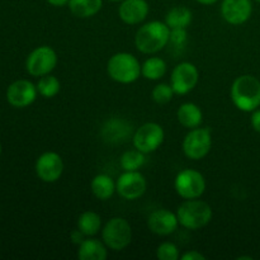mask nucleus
I'll return each mask as SVG.
<instances>
[{
	"instance_id": "f257e3e1",
	"label": "nucleus",
	"mask_w": 260,
	"mask_h": 260,
	"mask_svg": "<svg viewBox=\"0 0 260 260\" xmlns=\"http://www.w3.org/2000/svg\"><path fill=\"white\" fill-rule=\"evenodd\" d=\"M170 28L165 22L151 20L145 23L137 29L135 36V45L140 52L145 55H152L169 45Z\"/></svg>"
},
{
	"instance_id": "f03ea898",
	"label": "nucleus",
	"mask_w": 260,
	"mask_h": 260,
	"mask_svg": "<svg viewBox=\"0 0 260 260\" xmlns=\"http://www.w3.org/2000/svg\"><path fill=\"white\" fill-rule=\"evenodd\" d=\"M234 106L243 112H254L260 107V80L254 75H240L230 90Z\"/></svg>"
},
{
	"instance_id": "7ed1b4c3",
	"label": "nucleus",
	"mask_w": 260,
	"mask_h": 260,
	"mask_svg": "<svg viewBox=\"0 0 260 260\" xmlns=\"http://www.w3.org/2000/svg\"><path fill=\"white\" fill-rule=\"evenodd\" d=\"M212 208L205 201L198 198L185 200L177 210V217L179 225L187 230H200L210 223L212 220Z\"/></svg>"
},
{
	"instance_id": "20e7f679",
	"label": "nucleus",
	"mask_w": 260,
	"mask_h": 260,
	"mask_svg": "<svg viewBox=\"0 0 260 260\" xmlns=\"http://www.w3.org/2000/svg\"><path fill=\"white\" fill-rule=\"evenodd\" d=\"M107 73L117 83L131 84L141 76V63L132 53H114L107 62Z\"/></svg>"
},
{
	"instance_id": "39448f33",
	"label": "nucleus",
	"mask_w": 260,
	"mask_h": 260,
	"mask_svg": "<svg viewBox=\"0 0 260 260\" xmlns=\"http://www.w3.org/2000/svg\"><path fill=\"white\" fill-rule=\"evenodd\" d=\"M102 240L111 250H123L132 241L131 225L122 217L111 218L102 230Z\"/></svg>"
},
{
	"instance_id": "423d86ee",
	"label": "nucleus",
	"mask_w": 260,
	"mask_h": 260,
	"mask_svg": "<svg viewBox=\"0 0 260 260\" xmlns=\"http://www.w3.org/2000/svg\"><path fill=\"white\" fill-rule=\"evenodd\" d=\"M212 147V134L208 127L192 128L183 140L182 149L190 160H201L207 156Z\"/></svg>"
},
{
	"instance_id": "0eeeda50",
	"label": "nucleus",
	"mask_w": 260,
	"mask_h": 260,
	"mask_svg": "<svg viewBox=\"0 0 260 260\" xmlns=\"http://www.w3.org/2000/svg\"><path fill=\"white\" fill-rule=\"evenodd\" d=\"M175 192L183 200L200 198L206 190V179L202 173L194 169H183L177 174L174 180Z\"/></svg>"
},
{
	"instance_id": "6e6552de",
	"label": "nucleus",
	"mask_w": 260,
	"mask_h": 260,
	"mask_svg": "<svg viewBox=\"0 0 260 260\" xmlns=\"http://www.w3.org/2000/svg\"><path fill=\"white\" fill-rule=\"evenodd\" d=\"M165 139L164 128L156 122H146L140 126L132 136L135 149L150 154L159 149Z\"/></svg>"
},
{
	"instance_id": "1a4fd4ad",
	"label": "nucleus",
	"mask_w": 260,
	"mask_h": 260,
	"mask_svg": "<svg viewBox=\"0 0 260 260\" xmlns=\"http://www.w3.org/2000/svg\"><path fill=\"white\" fill-rule=\"evenodd\" d=\"M57 65V53L50 46H40L28 55L25 69L28 74L36 78L51 74Z\"/></svg>"
},
{
	"instance_id": "9d476101",
	"label": "nucleus",
	"mask_w": 260,
	"mask_h": 260,
	"mask_svg": "<svg viewBox=\"0 0 260 260\" xmlns=\"http://www.w3.org/2000/svg\"><path fill=\"white\" fill-rule=\"evenodd\" d=\"M198 79H200V73L194 63L183 61L173 69L170 85L177 95H185L196 88Z\"/></svg>"
},
{
	"instance_id": "9b49d317",
	"label": "nucleus",
	"mask_w": 260,
	"mask_h": 260,
	"mask_svg": "<svg viewBox=\"0 0 260 260\" xmlns=\"http://www.w3.org/2000/svg\"><path fill=\"white\" fill-rule=\"evenodd\" d=\"M146 179L139 170L122 173L116 182V192L127 201L139 200L146 192Z\"/></svg>"
},
{
	"instance_id": "f8f14e48",
	"label": "nucleus",
	"mask_w": 260,
	"mask_h": 260,
	"mask_svg": "<svg viewBox=\"0 0 260 260\" xmlns=\"http://www.w3.org/2000/svg\"><path fill=\"white\" fill-rule=\"evenodd\" d=\"M36 174L42 182L55 183L63 173V160L57 152L46 151L36 161Z\"/></svg>"
},
{
	"instance_id": "ddd939ff",
	"label": "nucleus",
	"mask_w": 260,
	"mask_h": 260,
	"mask_svg": "<svg viewBox=\"0 0 260 260\" xmlns=\"http://www.w3.org/2000/svg\"><path fill=\"white\" fill-rule=\"evenodd\" d=\"M37 86L29 80H17L7 89V101L14 108H25L37 98Z\"/></svg>"
},
{
	"instance_id": "4468645a",
	"label": "nucleus",
	"mask_w": 260,
	"mask_h": 260,
	"mask_svg": "<svg viewBox=\"0 0 260 260\" xmlns=\"http://www.w3.org/2000/svg\"><path fill=\"white\" fill-rule=\"evenodd\" d=\"M134 136L132 124L124 118L114 117L104 122L101 128V137L107 144H123Z\"/></svg>"
},
{
	"instance_id": "2eb2a0df",
	"label": "nucleus",
	"mask_w": 260,
	"mask_h": 260,
	"mask_svg": "<svg viewBox=\"0 0 260 260\" xmlns=\"http://www.w3.org/2000/svg\"><path fill=\"white\" fill-rule=\"evenodd\" d=\"M251 14H253L251 0H222L221 15L229 24H244L250 19Z\"/></svg>"
},
{
	"instance_id": "dca6fc26",
	"label": "nucleus",
	"mask_w": 260,
	"mask_h": 260,
	"mask_svg": "<svg viewBox=\"0 0 260 260\" xmlns=\"http://www.w3.org/2000/svg\"><path fill=\"white\" fill-rule=\"evenodd\" d=\"M178 225H179V221H178L177 213L172 212L167 208L154 211L147 218L149 230L159 236L172 235L177 230Z\"/></svg>"
},
{
	"instance_id": "f3484780",
	"label": "nucleus",
	"mask_w": 260,
	"mask_h": 260,
	"mask_svg": "<svg viewBox=\"0 0 260 260\" xmlns=\"http://www.w3.org/2000/svg\"><path fill=\"white\" fill-rule=\"evenodd\" d=\"M150 12L146 0H122L118 8V17L129 25L140 24L147 18Z\"/></svg>"
},
{
	"instance_id": "a211bd4d",
	"label": "nucleus",
	"mask_w": 260,
	"mask_h": 260,
	"mask_svg": "<svg viewBox=\"0 0 260 260\" xmlns=\"http://www.w3.org/2000/svg\"><path fill=\"white\" fill-rule=\"evenodd\" d=\"M108 256L107 245L93 236L86 238L79 245L78 258L80 260H106Z\"/></svg>"
},
{
	"instance_id": "6ab92c4d",
	"label": "nucleus",
	"mask_w": 260,
	"mask_h": 260,
	"mask_svg": "<svg viewBox=\"0 0 260 260\" xmlns=\"http://www.w3.org/2000/svg\"><path fill=\"white\" fill-rule=\"evenodd\" d=\"M178 122L185 128H196L202 124L203 113L194 103H183L177 112Z\"/></svg>"
},
{
	"instance_id": "aec40b11",
	"label": "nucleus",
	"mask_w": 260,
	"mask_h": 260,
	"mask_svg": "<svg viewBox=\"0 0 260 260\" xmlns=\"http://www.w3.org/2000/svg\"><path fill=\"white\" fill-rule=\"evenodd\" d=\"M91 193L101 201H108L116 192V183L108 174H98L91 179Z\"/></svg>"
},
{
	"instance_id": "412c9836",
	"label": "nucleus",
	"mask_w": 260,
	"mask_h": 260,
	"mask_svg": "<svg viewBox=\"0 0 260 260\" xmlns=\"http://www.w3.org/2000/svg\"><path fill=\"white\" fill-rule=\"evenodd\" d=\"M69 9L78 18H90L101 12L103 0H69Z\"/></svg>"
},
{
	"instance_id": "4be33fe9",
	"label": "nucleus",
	"mask_w": 260,
	"mask_h": 260,
	"mask_svg": "<svg viewBox=\"0 0 260 260\" xmlns=\"http://www.w3.org/2000/svg\"><path fill=\"white\" fill-rule=\"evenodd\" d=\"M192 10L184 5H178L172 8L165 15V23L170 29L175 28H187L192 23Z\"/></svg>"
},
{
	"instance_id": "5701e85b",
	"label": "nucleus",
	"mask_w": 260,
	"mask_h": 260,
	"mask_svg": "<svg viewBox=\"0 0 260 260\" xmlns=\"http://www.w3.org/2000/svg\"><path fill=\"white\" fill-rule=\"evenodd\" d=\"M76 228L86 236H94L101 231L102 229V218L94 211H85L81 213L78 218V225Z\"/></svg>"
},
{
	"instance_id": "b1692460",
	"label": "nucleus",
	"mask_w": 260,
	"mask_h": 260,
	"mask_svg": "<svg viewBox=\"0 0 260 260\" xmlns=\"http://www.w3.org/2000/svg\"><path fill=\"white\" fill-rule=\"evenodd\" d=\"M167 62L161 57H149L141 65V75L147 80H160L167 73Z\"/></svg>"
},
{
	"instance_id": "393cba45",
	"label": "nucleus",
	"mask_w": 260,
	"mask_h": 260,
	"mask_svg": "<svg viewBox=\"0 0 260 260\" xmlns=\"http://www.w3.org/2000/svg\"><path fill=\"white\" fill-rule=\"evenodd\" d=\"M146 154H144L140 150H127L122 154L119 159V164L124 172H137L140 168H142L146 162Z\"/></svg>"
},
{
	"instance_id": "a878e982",
	"label": "nucleus",
	"mask_w": 260,
	"mask_h": 260,
	"mask_svg": "<svg viewBox=\"0 0 260 260\" xmlns=\"http://www.w3.org/2000/svg\"><path fill=\"white\" fill-rule=\"evenodd\" d=\"M37 90L43 98H53L60 93L61 84L56 76L47 74V75L41 76L37 83Z\"/></svg>"
},
{
	"instance_id": "bb28decb",
	"label": "nucleus",
	"mask_w": 260,
	"mask_h": 260,
	"mask_svg": "<svg viewBox=\"0 0 260 260\" xmlns=\"http://www.w3.org/2000/svg\"><path fill=\"white\" fill-rule=\"evenodd\" d=\"M174 90H173L172 85L170 84L160 83L157 85L154 86L151 91V98L155 103L157 104H167L174 96Z\"/></svg>"
},
{
	"instance_id": "cd10ccee",
	"label": "nucleus",
	"mask_w": 260,
	"mask_h": 260,
	"mask_svg": "<svg viewBox=\"0 0 260 260\" xmlns=\"http://www.w3.org/2000/svg\"><path fill=\"white\" fill-rule=\"evenodd\" d=\"M179 256V249L172 241L161 243L156 249V258L159 260H178Z\"/></svg>"
},
{
	"instance_id": "c85d7f7f",
	"label": "nucleus",
	"mask_w": 260,
	"mask_h": 260,
	"mask_svg": "<svg viewBox=\"0 0 260 260\" xmlns=\"http://www.w3.org/2000/svg\"><path fill=\"white\" fill-rule=\"evenodd\" d=\"M188 33L187 28H175L170 29V38L169 43L174 46V48H182L187 45Z\"/></svg>"
},
{
	"instance_id": "c756f323",
	"label": "nucleus",
	"mask_w": 260,
	"mask_h": 260,
	"mask_svg": "<svg viewBox=\"0 0 260 260\" xmlns=\"http://www.w3.org/2000/svg\"><path fill=\"white\" fill-rule=\"evenodd\" d=\"M70 239H71V241H73L74 244H75V245H80L81 243H83L84 240H85L86 239V236L84 235L83 233H81L80 230H79L78 228L75 229V230H73L70 233Z\"/></svg>"
},
{
	"instance_id": "7c9ffc66",
	"label": "nucleus",
	"mask_w": 260,
	"mask_h": 260,
	"mask_svg": "<svg viewBox=\"0 0 260 260\" xmlns=\"http://www.w3.org/2000/svg\"><path fill=\"white\" fill-rule=\"evenodd\" d=\"M182 260H206V256L198 250H192L183 254Z\"/></svg>"
},
{
	"instance_id": "2f4dec72",
	"label": "nucleus",
	"mask_w": 260,
	"mask_h": 260,
	"mask_svg": "<svg viewBox=\"0 0 260 260\" xmlns=\"http://www.w3.org/2000/svg\"><path fill=\"white\" fill-rule=\"evenodd\" d=\"M251 126H253L254 131H256L258 134H260V109H255L254 112H251Z\"/></svg>"
},
{
	"instance_id": "473e14b6",
	"label": "nucleus",
	"mask_w": 260,
	"mask_h": 260,
	"mask_svg": "<svg viewBox=\"0 0 260 260\" xmlns=\"http://www.w3.org/2000/svg\"><path fill=\"white\" fill-rule=\"evenodd\" d=\"M50 5L56 8H60V7H65V5L69 4V0H46Z\"/></svg>"
},
{
	"instance_id": "72a5a7b5",
	"label": "nucleus",
	"mask_w": 260,
	"mask_h": 260,
	"mask_svg": "<svg viewBox=\"0 0 260 260\" xmlns=\"http://www.w3.org/2000/svg\"><path fill=\"white\" fill-rule=\"evenodd\" d=\"M196 2H198L200 4H203V5H212L215 4V3H217L218 0H196Z\"/></svg>"
},
{
	"instance_id": "f704fd0d",
	"label": "nucleus",
	"mask_w": 260,
	"mask_h": 260,
	"mask_svg": "<svg viewBox=\"0 0 260 260\" xmlns=\"http://www.w3.org/2000/svg\"><path fill=\"white\" fill-rule=\"evenodd\" d=\"M108 2H114V3H117V2H119V3H121V2H122V0H108Z\"/></svg>"
},
{
	"instance_id": "c9c22d12",
	"label": "nucleus",
	"mask_w": 260,
	"mask_h": 260,
	"mask_svg": "<svg viewBox=\"0 0 260 260\" xmlns=\"http://www.w3.org/2000/svg\"><path fill=\"white\" fill-rule=\"evenodd\" d=\"M0 155H2V144H0Z\"/></svg>"
},
{
	"instance_id": "e433bc0d",
	"label": "nucleus",
	"mask_w": 260,
	"mask_h": 260,
	"mask_svg": "<svg viewBox=\"0 0 260 260\" xmlns=\"http://www.w3.org/2000/svg\"><path fill=\"white\" fill-rule=\"evenodd\" d=\"M255 2H258V3H260V0H255Z\"/></svg>"
}]
</instances>
